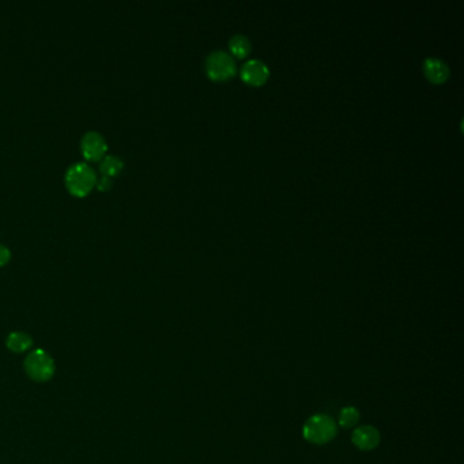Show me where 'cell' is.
Returning <instances> with one entry per match:
<instances>
[{"label":"cell","instance_id":"obj_1","mask_svg":"<svg viewBox=\"0 0 464 464\" xmlns=\"http://www.w3.org/2000/svg\"><path fill=\"white\" fill-rule=\"evenodd\" d=\"M64 181H66V187L71 194L75 196H85L96 185L97 174L87 162L78 161L73 162L67 168Z\"/></svg>","mask_w":464,"mask_h":464},{"label":"cell","instance_id":"obj_2","mask_svg":"<svg viewBox=\"0 0 464 464\" xmlns=\"http://www.w3.org/2000/svg\"><path fill=\"white\" fill-rule=\"evenodd\" d=\"M338 433V426L327 414H315L305 422L303 427V434L310 444H329L335 439Z\"/></svg>","mask_w":464,"mask_h":464},{"label":"cell","instance_id":"obj_3","mask_svg":"<svg viewBox=\"0 0 464 464\" xmlns=\"http://www.w3.org/2000/svg\"><path fill=\"white\" fill-rule=\"evenodd\" d=\"M23 367L26 374L37 383L49 381L54 377L56 369L54 358L42 348H36L29 353L25 358Z\"/></svg>","mask_w":464,"mask_h":464},{"label":"cell","instance_id":"obj_4","mask_svg":"<svg viewBox=\"0 0 464 464\" xmlns=\"http://www.w3.org/2000/svg\"><path fill=\"white\" fill-rule=\"evenodd\" d=\"M204 68L207 75L214 80H226L237 73L236 60L225 51H214L204 60Z\"/></svg>","mask_w":464,"mask_h":464},{"label":"cell","instance_id":"obj_5","mask_svg":"<svg viewBox=\"0 0 464 464\" xmlns=\"http://www.w3.org/2000/svg\"><path fill=\"white\" fill-rule=\"evenodd\" d=\"M80 150L86 159L98 161L106 153L108 143L97 131H86L80 139Z\"/></svg>","mask_w":464,"mask_h":464},{"label":"cell","instance_id":"obj_6","mask_svg":"<svg viewBox=\"0 0 464 464\" xmlns=\"http://www.w3.org/2000/svg\"><path fill=\"white\" fill-rule=\"evenodd\" d=\"M240 74H241V78L245 82H248L250 85L259 86L267 80V78L270 75V70L263 60L250 59L241 66Z\"/></svg>","mask_w":464,"mask_h":464},{"label":"cell","instance_id":"obj_7","mask_svg":"<svg viewBox=\"0 0 464 464\" xmlns=\"http://www.w3.org/2000/svg\"><path fill=\"white\" fill-rule=\"evenodd\" d=\"M380 432L372 425H364L357 427L353 432L351 441L361 451H372L380 444Z\"/></svg>","mask_w":464,"mask_h":464},{"label":"cell","instance_id":"obj_8","mask_svg":"<svg viewBox=\"0 0 464 464\" xmlns=\"http://www.w3.org/2000/svg\"><path fill=\"white\" fill-rule=\"evenodd\" d=\"M422 71L433 83H443L449 77V67L443 59L429 56L422 61Z\"/></svg>","mask_w":464,"mask_h":464},{"label":"cell","instance_id":"obj_9","mask_svg":"<svg viewBox=\"0 0 464 464\" xmlns=\"http://www.w3.org/2000/svg\"><path fill=\"white\" fill-rule=\"evenodd\" d=\"M6 346L10 351L20 354V353L28 351L29 348L33 346V339L26 332L14 331V332L8 334V336L6 339Z\"/></svg>","mask_w":464,"mask_h":464},{"label":"cell","instance_id":"obj_10","mask_svg":"<svg viewBox=\"0 0 464 464\" xmlns=\"http://www.w3.org/2000/svg\"><path fill=\"white\" fill-rule=\"evenodd\" d=\"M229 48H231L233 55H236L237 58H244L251 52V39H248L245 35H240V33L233 35L229 39Z\"/></svg>","mask_w":464,"mask_h":464},{"label":"cell","instance_id":"obj_11","mask_svg":"<svg viewBox=\"0 0 464 464\" xmlns=\"http://www.w3.org/2000/svg\"><path fill=\"white\" fill-rule=\"evenodd\" d=\"M123 159L120 157L114 154L105 155L102 157L101 162H99V171L104 176H109L114 177L116 176L121 169H123Z\"/></svg>","mask_w":464,"mask_h":464},{"label":"cell","instance_id":"obj_12","mask_svg":"<svg viewBox=\"0 0 464 464\" xmlns=\"http://www.w3.org/2000/svg\"><path fill=\"white\" fill-rule=\"evenodd\" d=\"M358 421H360V411H358L355 407H343V408L339 411V415H338V424L342 426V427L350 429V427L357 425Z\"/></svg>","mask_w":464,"mask_h":464},{"label":"cell","instance_id":"obj_13","mask_svg":"<svg viewBox=\"0 0 464 464\" xmlns=\"http://www.w3.org/2000/svg\"><path fill=\"white\" fill-rule=\"evenodd\" d=\"M96 185H97L98 190H101V191H105V190L111 188V187H112V177L101 174L99 178L97 177V183H96Z\"/></svg>","mask_w":464,"mask_h":464},{"label":"cell","instance_id":"obj_14","mask_svg":"<svg viewBox=\"0 0 464 464\" xmlns=\"http://www.w3.org/2000/svg\"><path fill=\"white\" fill-rule=\"evenodd\" d=\"M11 257V252L10 248L4 244H0V266H4Z\"/></svg>","mask_w":464,"mask_h":464}]
</instances>
